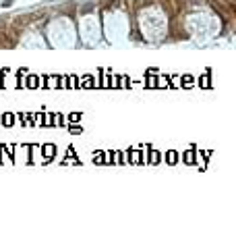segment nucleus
<instances>
[{
	"mask_svg": "<svg viewBox=\"0 0 236 243\" xmlns=\"http://www.w3.org/2000/svg\"><path fill=\"white\" fill-rule=\"evenodd\" d=\"M54 152H56V150H54V146H52V143L44 146V154H46V158H52V156H54Z\"/></svg>",
	"mask_w": 236,
	"mask_h": 243,
	"instance_id": "nucleus-1",
	"label": "nucleus"
},
{
	"mask_svg": "<svg viewBox=\"0 0 236 243\" xmlns=\"http://www.w3.org/2000/svg\"><path fill=\"white\" fill-rule=\"evenodd\" d=\"M81 131H83V129H81L79 125H73V127H70V133H81Z\"/></svg>",
	"mask_w": 236,
	"mask_h": 243,
	"instance_id": "nucleus-3",
	"label": "nucleus"
},
{
	"mask_svg": "<svg viewBox=\"0 0 236 243\" xmlns=\"http://www.w3.org/2000/svg\"><path fill=\"white\" fill-rule=\"evenodd\" d=\"M27 85H29V87H37V77H35V75L27 77Z\"/></svg>",
	"mask_w": 236,
	"mask_h": 243,
	"instance_id": "nucleus-2",
	"label": "nucleus"
}]
</instances>
